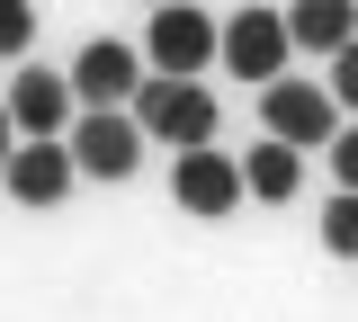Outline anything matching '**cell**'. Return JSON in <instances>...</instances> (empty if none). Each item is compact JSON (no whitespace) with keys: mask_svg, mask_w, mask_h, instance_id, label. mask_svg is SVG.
<instances>
[{"mask_svg":"<svg viewBox=\"0 0 358 322\" xmlns=\"http://www.w3.org/2000/svg\"><path fill=\"white\" fill-rule=\"evenodd\" d=\"M126 108H134V126H143V143H171V152L215 143V126H224L215 90H197V72H152Z\"/></svg>","mask_w":358,"mask_h":322,"instance_id":"6da1fadb","label":"cell"},{"mask_svg":"<svg viewBox=\"0 0 358 322\" xmlns=\"http://www.w3.org/2000/svg\"><path fill=\"white\" fill-rule=\"evenodd\" d=\"M215 54L233 81H278L287 72V54H296V36H287V9H233V18H215Z\"/></svg>","mask_w":358,"mask_h":322,"instance_id":"7a4b0ae2","label":"cell"},{"mask_svg":"<svg viewBox=\"0 0 358 322\" xmlns=\"http://www.w3.org/2000/svg\"><path fill=\"white\" fill-rule=\"evenodd\" d=\"M260 126H268L278 143H296V152H322V143H331V126H341V98L322 90V81L278 72V81H260Z\"/></svg>","mask_w":358,"mask_h":322,"instance_id":"3957f363","label":"cell"},{"mask_svg":"<svg viewBox=\"0 0 358 322\" xmlns=\"http://www.w3.org/2000/svg\"><path fill=\"white\" fill-rule=\"evenodd\" d=\"M171 197H179V215H197V224H224L251 188H242V161L233 152H215V143H188L179 152V170H171Z\"/></svg>","mask_w":358,"mask_h":322,"instance_id":"277c9868","label":"cell"},{"mask_svg":"<svg viewBox=\"0 0 358 322\" xmlns=\"http://www.w3.org/2000/svg\"><path fill=\"white\" fill-rule=\"evenodd\" d=\"M134 161H143L134 108H81V117H72V170H81V180H126Z\"/></svg>","mask_w":358,"mask_h":322,"instance_id":"5b68a950","label":"cell"},{"mask_svg":"<svg viewBox=\"0 0 358 322\" xmlns=\"http://www.w3.org/2000/svg\"><path fill=\"white\" fill-rule=\"evenodd\" d=\"M143 63L152 72H206L215 63V18L188 9V0H162L152 27H143Z\"/></svg>","mask_w":358,"mask_h":322,"instance_id":"8992f818","label":"cell"},{"mask_svg":"<svg viewBox=\"0 0 358 322\" xmlns=\"http://www.w3.org/2000/svg\"><path fill=\"white\" fill-rule=\"evenodd\" d=\"M0 188H9L18 206H63V188H72V143L63 135H18L9 161H0Z\"/></svg>","mask_w":358,"mask_h":322,"instance_id":"52a82bcc","label":"cell"},{"mask_svg":"<svg viewBox=\"0 0 358 322\" xmlns=\"http://www.w3.org/2000/svg\"><path fill=\"white\" fill-rule=\"evenodd\" d=\"M134 90H143V54L134 45H117V36L81 45V63H72V98L81 108H126Z\"/></svg>","mask_w":358,"mask_h":322,"instance_id":"ba28073f","label":"cell"},{"mask_svg":"<svg viewBox=\"0 0 358 322\" xmlns=\"http://www.w3.org/2000/svg\"><path fill=\"white\" fill-rule=\"evenodd\" d=\"M9 126H18V135H63V126H72V72L27 63V72L9 81Z\"/></svg>","mask_w":358,"mask_h":322,"instance_id":"9c48e42d","label":"cell"},{"mask_svg":"<svg viewBox=\"0 0 358 322\" xmlns=\"http://www.w3.org/2000/svg\"><path fill=\"white\" fill-rule=\"evenodd\" d=\"M242 188H251L260 206H287V197L305 188V152H296V143H278V135H260L251 152H242Z\"/></svg>","mask_w":358,"mask_h":322,"instance_id":"30bf717a","label":"cell"},{"mask_svg":"<svg viewBox=\"0 0 358 322\" xmlns=\"http://www.w3.org/2000/svg\"><path fill=\"white\" fill-rule=\"evenodd\" d=\"M287 36H296L305 54L350 45V36H358V0H296V9H287Z\"/></svg>","mask_w":358,"mask_h":322,"instance_id":"8fae6325","label":"cell"},{"mask_svg":"<svg viewBox=\"0 0 358 322\" xmlns=\"http://www.w3.org/2000/svg\"><path fill=\"white\" fill-rule=\"evenodd\" d=\"M322 251H331V260H358V188H341V197L322 206Z\"/></svg>","mask_w":358,"mask_h":322,"instance_id":"7c38bea8","label":"cell"},{"mask_svg":"<svg viewBox=\"0 0 358 322\" xmlns=\"http://www.w3.org/2000/svg\"><path fill=\"white\" fill-rule=\"evenodd\" d=\"M27 45H36V9H27V0H0V54L18 63Z\"/></svg>","mask_w":358,"mask_h":322,"instance_id":"4fadbf2b","label":"cell"},{"mask_svg":"<svg viewBox=\"0 0 358 322\" xmlns=\"http://www.w3.org/2000/svg\"><path fill=\"white\" fill-rule=\"evenodd\" d=\"M322 90L341 98V108H358V36H350V45H331V81H322Z\"/></svg>","mask_w":358,"mask_h":322,"instance_id":"5bb4252c","label":"cell"},{"mask_svg":"<svg viewBox=\"0 0 358 322\" xmlns=\"http://www.w3.org/2000/svg\"><path fill=\"white\" fill-rule=\"evenodd\" d=\"M322 152H331V180L358 188V126H331V143H322Z\"/></svg>","mask_w":358,"mask_h":322,"instance_id":"9a60e30c","label":"cell"},{"mask_svg":"<svg viewBox=\"0 0 358 322\" xmlns=\"http://www.w3.org/2000/svg\"><path fill=\"white\" fill-rule=\"evenodd\" d=\"M9 143H18V126H9V98H0V161H9Z\"/></svg>","mask_w":358,"mask_h":322,"instance_id":"2e32d148","label":"cell"},{"mask_svg":"<svg viewBox=\"0 0 358 322\" xmlns=\"http://www.w3.org/2000/svg\"><path fill=\"white\" fill-rule=\"evenodd\" d=\"M152 9H162V0H152Z\"/></svg>","mask_w":358,"mask_h":322,"instance_id":"e0dca14e","label":"cell"}]
</instances>
